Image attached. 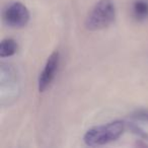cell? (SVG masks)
Instances as JSON below:
<instances>
[{
	"instance_id": "1",
	"label": "cell",
	"mask_w": 148,
	"mask_h": 148,
	"mask_svg": "<svg viewBox=\"0 0 148 148\" xmlns=\"http://www.w3.org/2000/svg\"><path fill=\"white\" fill-rule=\"evenodd\" d=\"M127 128V123L123 121H114L106 125L97 126L89 129L83 137V141L88 146H101L116 141L123 135Z\"/></svg>"
},
{
	"instance_id": "2",
	"label": "cell",
	"mask_w": 148,
	"mask_h": 148,
	"mask_svg": "<svg viewBox=\"0 0 148 148\" xmlns=\"http://www.w3.org/2000/svg\"><path fill=\"white\" fill-rule=\"evenodd\" d=\"M116 18L113 0H99L88 12L84 25L88 31H99L111 25Z\"/></svg>"
},
{
	"instance_id": "3",
	"label": "cell",
	"mask_w": 148,
	"mask_h": 148,
	"mask_svg": "<svg viewBox=\"0 0 148 148\" xmlns=\"http://www.w3.org/2000/svg\"><path fill=\"white\" fill-rule=\"evenodd\" d=\"M3 23L12 29H21L29 21V11L23 3L12 2L4 8L2 12Z\"/></svg>"
},
{
	"instance_id": "4",
	"label": "cell",
	"mask_w": 148,
	"mask_h": 148,
	"mask_svg": "<svg viewBox=\"0 0 148 148\" xmlns=\"http://www.w3.org/2000/svg\"><path fill=\"white\" fill-rule=\"evenodd\" d=\"M60 62V54L58 51H55L49 56L44 70L40 74L38 80V87L40 92H44L49 87L51 82L53 81L55 74L57 72L58 66Z\"/></svg>"
},
{
	"instance_id": "5",
	"label": "cell",
	"mask_w": 148,
	"mask_h": 148,
	"mask_svg": "<svg viewBox=\"0 0 148 148\" xmlns=\"http://www.w3.org/2000/svg\"><path fill=\"white\" fill-rule=\"evenodd\" d=\"M132 14L138 21L148 18V0H135L132 4Z\"/></svg>"
},
{
	"instance_id": "6",
	"label": "cell",
	"mask_w": 148,
	"mask_h": 148,
	"mask_svg": "<svg viewBox=\"0 0 148 148\" xmlns=\"http://www.w3.org/2000/svg\"><path fill=\"white\" fill-rule=\"evenodd\" d=\"M17 51V44L13 39H4L0 44V57L6 58L13 56Z\"/></svg>"
},
{
	"instance_id": "7",
	"label": "cell",
	"mask_w": 148,
	"mask_h": 148,
	"mask_svg": "<svg viewBox=\"0 0 148 148\" xmlns=\"http://www.w3.org/2000/svg\"><path fill=\"white\" fill-rule=\"evenodd\" d=\"M127 128H129V129L131 130L132 133L136 134V135H138L139 137L143 138V139L148 140V134L146 133L142 128H140L138 125L133 124V123H127Z\"/></svg>"
},
{
	"instance_id": "8",
	"label": "cell",
	"mask_w": 148,
	"mask_h": 148,
	"mask_svg": "<svg viewBox=\"0 0 148 148\" xmlns=\"http://www.w3.org/2000/svg\"><path fill=\"white\" fill-rule=\"evenodd\" d=\"M132 118L135 120H140V121L148 123V110H137L132 114Z\"/></svg>"
}]
</instances>
